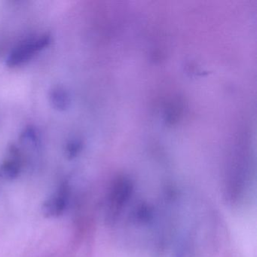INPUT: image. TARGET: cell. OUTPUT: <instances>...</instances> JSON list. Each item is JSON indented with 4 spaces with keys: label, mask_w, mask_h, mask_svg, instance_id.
Returning <instances> with one entry per match:
<instances>
[{
    "label": "cell",
    "mask_w": 257,
    "mask_h": 257,
    "mask_svg": "<svg viewBox=\"0 0 257 257\" xmlns=\"http://www.w3.org/2000/svg\"><path fill=\"white\" fill-rule=\"evenodd\" d=\"M135 192V185L128 176H116L109 186L106 198V219L113 225L118 222L130 204Z\"/></svg>",
    "instance_id": "6da1fadb"
},
{
    "label": "cell",
    "mask_w": 257,
    "mask_h": 257,
    "mask_svg": "<svg viewBox=\"0 0 257 257\" xmlns=\"http://www.w3.org/2000/svg\"><path fill=\"white\" fill-rule=\"evenodd\" d=\"M50 37L45 35L38 40L32 39L22 43L13 49L7 58V64L9 67H16L31 59L36 52L47 47L50 43Z\"/></svg>",
    "instance_id": "7a4b0ae2"
},
{
    "label": "cell",
    "mask_w": 257,
    "mask_h": 257,
    "mask_svg": "<svg viewBox=\"0 0 257 257\" xmlns=\"http://www.w3.org/2000/svg\"><path fill=\"white\" fill-rule=\"evenodd\" d=\"M70 201V190L67 185L60 186L43 203L42 210L46 217L56 218L64 214Z\"/></svg>",
    "instance_id": "3957f363"
},
{
    "label": "cell",
    "mask_w": 257,
    "mask_h": 257,
    "mask_svg": "<svg viewBox=\"0 0 257 257\" xmlns=\"http://www.w3.org/2000/svg\"><path fill=\"white\" fill-rule=\"evenodd\" d=\"M21 172V163L15 157L6 161L0 165V180H13L19 177Z\"/></svg>",
    "instance_id": "277c9868"
},
{
    "label": "cell",
    "mask_w": 257,
    "mask_h": 257,
    "mask_svg": "<svg viewBox=\"0 0 257 257\" xmlns=\"http://www.w3.org/2000/svg\"><path fill=\"white\" fill-rule=\"evenodd\" d=\"M51 103L55 109L65 110L70 106L71 99L66 90L61 88H55L49 94Z\"/></svg>",
    "instance_id": "5b68a950"
},
{
    "label": "cell",
    "mask_w": 257,
    "mask_h": 257,
    "mask_svg": "<svg viewBox=\"0 0 257 257\" xmlns=\"http://www.w3.org/2000/svg\"><path fill=\"white\" fill-rule=\"evenodd\" d=\"M82 150V143L81 141L75 140L70 141L66 147V156L68 159H72L76 157Z\"/></svg>",
    "instance_id": "8992f818"
}]
</instances>
